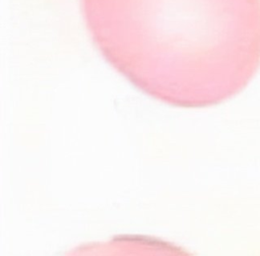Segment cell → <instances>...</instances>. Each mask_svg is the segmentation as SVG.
Here are the masks:
<instances>
[{
  "label": "cell",
  "mask_w": 260,
  "mask_h": 256,
  "mask_svg": "<svg viewBox=\"0 0 260 256\" xmlns=\"http://www.w3.org/2000/svg\"><path fill=\"white\" fill-rule=\"evenodd\" d=\"M104 58L151 98L219 104L260 65V0H81Z\"/></svg>",
  "instance_id": "cell-1"
},
{
  "label": "cell",
  "mask_w": 260,
  "mask_h": 256,
  "mask_svg": "<svg viewBox=\"0 0 260 256\" xmlns=\"http://www.w3.org/2000/svg\"><path fill=\"white\" fill-rule=\"evenodd\" d=\"M66 256H193L172 242L143 235H120L79 245Z\"/></svg>",
  "instance_id": "cell-2"
}]
</instances>
